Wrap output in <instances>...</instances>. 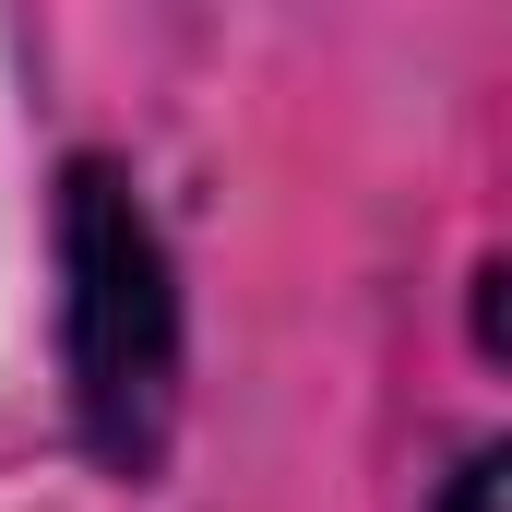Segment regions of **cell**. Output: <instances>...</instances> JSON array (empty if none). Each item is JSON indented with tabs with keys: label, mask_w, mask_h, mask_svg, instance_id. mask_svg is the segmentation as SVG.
<instances>
[{
	"label": "cell",
	"mask_w": 512,
	"mask_h": 512,
	"mask_svg": "<svg viewBox=\"0 0 512 512\" xmlns=\"http://www.w3.org/2000/svg\"><path fill=\"white\" fill-rule=\"evenodd\" d=\"M60 358L84 453L108 477H155L179 429V274L108 155L60 167Z\"/></svg>",
	"instance_id": "6da1fadb"
},
{
	"label": "cell",
	"mask_w": 512,
	"mask_h": 512,
	"mask_svg": "<svg viewBox=\"0 0 512 512\" xmlns=\"http://www.w3.org/2000/svg\"><path fill=\"white\" fill-rule=\"evenodd\" d=\"M441 512H512V453L489 441V453H465V477L441 489Z\"/></svg>",
	"instance_id": "7a4b0ae2"
}]
</instances>
